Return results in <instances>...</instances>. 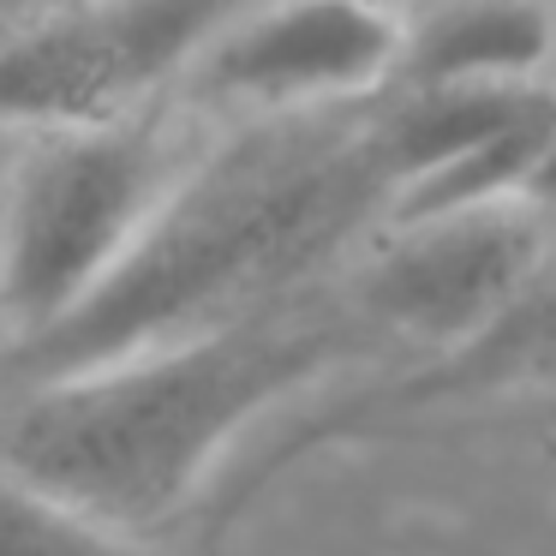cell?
I'll use <instances>...</instances> for the list:
<instances>
[{
  "label": "cell",
  "instance_id": "cell-9",
  "mask_svg": "<svg viewBox=\"0 0 556 556\" xmlns=\"http://www.w3.org/2000/svg\"><path fill=\"white\" fill-rule=\"evenodd\" d=\"M54 0H0V37L7 30H18V25H30L37 13H49Z\"/></svg>",
  "mask_w": 556,
  "mask_h": 556
},
{
  "label": "cell",
  "instance_id": "cell-2",
  "mask_svg": "<svg viewBox=\"0 0 556 556\" xmlns=\"http://www.w3.org/2000/svg\"><path fill=\"white\" fill-rule=\"evenodd\" d=\"M383 210L389 192L359 121H252L198 156L97 300L30 348H13L18 383L264 312L293 276L336 257L365 222H383Z\"/></svg>",
  "mask_w": 556,
  "mask_h": 556
},
{
  "label": "cell",
  "instance_id": "cell-1",
  "mask_svg": "<svg viewBox=\"0 0 556 556\" xmlns=\"http://www.w3.org/2000/svg\"><path fill=\"white\" fill-rule=\"evenodd\" d=\"M341 359L348 329L336 317L264 305L162 348L18 383L0 407V467L144 544L192 508L257 419L300 401Z\"/></svg>",
  "mask_w": 556,
  "mask_h": 556
},
{
  "label": "cell",
  "instance_id": "cell-8",
  "mask_svg": "<svg viewBox=\"0 0 556 556\" xmlns=\"http://www.w3.org/2000/svg\"><path fill=\"white\" fill-rule=\"evenodd\" d=\"M0 556H138V544L0 467Z\"/></svg>",
  "mask_w": 556,
  "mask_h": 556
},
{
  "label": "cell",
  "instance_id": "cell-6",
  "mask_svg": "<svg viewBox=\"0 0 556 556\" xmlns=\"http://www.w3.org/2000/svg\"><path fill=\"white\" fill-rule=\"evenodd\" d=\"M551 257V222L527 198L383 228L359 264V317L455 353L527 293Z\"/></svg>",
  "mask_w": 556,
  "mask_h": 556
},
{
  "label": "cell",
  "instance_id": "cell-4",
  "mask_svg": "<svg viewBox=\"0 0 556 556\" xmlns=\"http://www.w3.org/2000/svg\"><path fill=\"white\" fill-rule=\"evenodd\" d=\"M252 0H54L0 37V126L25 138L162 109Z\"/></svg>",
  "mask_w": 556,
  "mask_h": 556
},
{
  "label": "cell",
  "instance_id": "cell-7",
  "mask_svg": "<svg viewBox=\"0 0 556 556\" xmlns=\"http://www.w3.org/2000/svg\"><path fill=\"white\" fill-rule=\"evenodd\" d=\"M556 13L544 0H443L407 25L389 90L556 85Z\"/></svg>",
  "mask_w": 556,
  "mask_h": 556
},
{
  "label": "cell",
  "instance_id": "cell-3",
  "mask_svg": "<svg viewBox=\"0 0 556 556\" xmlns=\"http://www.w3.org/2000/svg\"><path fill=\"white\" fill-rule=\"evenodd\" d=\"M204 138L168 109L30 138L0 192V329L13 348L61 329L132 257Z\"/></svg>",
  "mask_w": 556,
  "mask_h": 556
},
{
  "label": "cell",
  "instance_id": "cell-5",
  "mask_svg": "<svg viewBox=\"0 0 556 556\" xmlns=\"http://www.w3.org/2000/svg\"><path fill=\"white\" fill-rule=\"evenodd\" d=\"M407 42V18L389 0H252L204 54L198 109L245 121H312L389 97Z\"/></svg>",
  "mask_w": 556,
  "mask_h": 556
}]
</instances>
